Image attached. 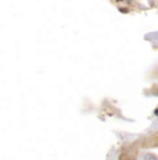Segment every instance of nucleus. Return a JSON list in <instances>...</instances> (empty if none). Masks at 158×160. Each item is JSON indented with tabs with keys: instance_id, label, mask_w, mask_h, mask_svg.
<instances>
[{
	"instance_id": "f257e3e1",
	"label": "nucleus",
	"mask_w": 158,
	"mask_h": 160,
	"mask_svg": "<svg viewBox=\"0 0 158 160\" xmlns=\"http://www.w3.org/2000/svg\"><path fill=\"white\" fill-rule=\"evenodd\" d=\"M157 143H158V138L151 136V138H147L143 142V146H157Z\"/></svg>"
},
{
	"instance_id": "f03ea898",
	"label": "nucleus",
	"mask_w": 158,
	"mask_h": 160,
	"mask_svg": "<svg viewBox=\"0 0 158 160\" xmlns=\"http://www.w3.org/2000/svg\"><path fill=\"white\" fill-rule=\"evenodd\" d=\"M154 114H155V116H158V107H157V109L154 110Z\"/></svg>"
}]
</instances>
